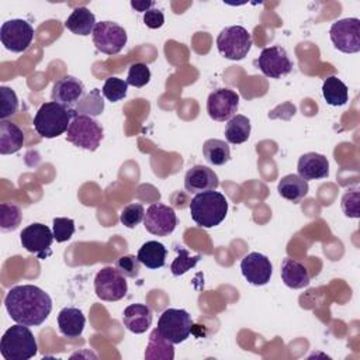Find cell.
I'll list each match as a JSON object with an SVG mask.
<instances>
[{
    "mask_svg": "<svg viewBox=\"0 0 360 360\" xmlns=\"http://www.w3.org/2000/svg\"><path fill=\"white\" fill-rule=\"evenodd\" d=\"M4 305L13 321L27 326L44 323L52 311L48 292L32 284L11 287L6 294Z\"/></svg>",
    "mask_w": 360,
    "mask_h": 360,
    "instance_id": "1",
    "label": "cell"
},
{
    "mask_svg": "<svg viewBox=\"0 0 360 360\" xmlns=\"http://www.w3.org/2000/svg\"><path fill=\"white\" fill-rule=\"evenodd\" d=\"M228 212V201L224 194L215 190L197 193L190 202L193 221L202 228L219 225Z\"/></svg>",
    "mask_w": 360,
    "mask_h": 360,
    "instance_id": "2",
    "label": "cell"
},
{
    "mask_svg": "<svg viewBox=\"0 0 360 360\" xmlns=\"http://www.w3.org/2000/svg\"><path fill=\"white\" fill-rule=\"evenodd\" d=\"M75 114V110H69L55 101L44 103L34 117V128L42 138H56L68 131Z\"/></svg>",
    "mask_w": 360,
    "mask_h": 360,
    "instance_id": "3",
    "label": "cell"
},
{
    "mask_svg": "<svg viewBox=\"0 0 360 360\" xmlns=\"http://www.w3.org/2000/svg\"><path fill=\"white\" fill-rule=\"evenodd\" d=\"M0 352L6 360H28L38 352L35 336L27 325H13L1 336Z\"/></svg>",
    "mask_w": 360,
    "mask_h": 360,
    "instance_id": "4",
    "label": "cell"
},
{
    "mask_svg": "<svg viewBox=\"0 0 360 360\" xmlns=\"http://www.w3.org/2000/svg\"><path fill=\"white\" fill-rule=\"evenodd\" d=\"M101 125L89 115L75 114L66 131V139L77 148L86 150H96L103 139Z\"/></svg>",
    "mask_w": 360,
    "mask_h": 360,
    "instance_id": "5",
    "label": "cell"
},
{
    "mask_svg": "<svg viewBox=\"0 0 360 360\" xmlns=\"http://www.w3.org/2000/svg\"><path fill=\"white\" fill-rule=\"evenodd\" d=\"M217 48L224 58L240 60L252 48V35L242 25L225 27L217 37Z\"/></svg>",
    "mask_w": 360,
    "mask_h": 360,
    "instance_id": "6",
    "label": "cell"
},
{
    "mask_svg": "<svg viewBox=\"0 0 360 360\" xmlns=\"http://www.w3.org/2000/svg\"><path fill=\"white\" fill-rule=\"evenodd\" d=\"M156 329L166 340L177 345L190 336L193 329V319L186 309L167 308L159 316Z\"/></svg>",
    "mask_w": 360,
    "mask_h": 360,
    "instance_id": "7",
    "label": "cell"
},
{
    "mask_svg": "<svg viewBox=\"0 0 360 360\" xmlns=\"http://www.w3.org/2000/svg\"><path fill=\"white\" fill-rule=\"evenodd\" d=\"M93 44L105 55H117L127 44V31L114 21H100L93 30Z\"/></svg>",
    "mask_w": 360,
    "mask_h": 360,
    "instance_id": "8",
    "label": "cell"
},
{
    "mask_svg": "<svg viewBox=\"0 0 360 360\" xmlns=\"http://www.w3.org/2000/svg\"><path fill=\"white\" fill-rule=\"evenodd\" d=\"M94 291L103 301H120L127 295L128 284L125 277L115 267L107 266L96 274Z\"/></svg>",
    "mask_w": 360,
    "mask_h": 360,
    "instance_id": "9",
    "label": "cell"
},
{
    "mask_svg": "<svg viewBox=\"0 0 360 360\" xmlns=\"http://www.w3.org/2000/svg\"><path fill=\"white\" fill-rule=\"evenodd\" d=\"M34 38L32 25L21 18H13L1 24L0 39L6 49L20 53L27 51Z\"/></svg>",
    "mask_w": 360,
    "mask_h": 360,
    "instance_id": "10",
    "label": "cell"
},
{
    "mask_svg": "<svg viewBox=\"0 0 360 360\" xmlns=\"http://www.w3.org/2000/svg\"><path fill=\"white\" fill-rule=\"evenodd\" d=\"M330 41L335 48L345 53H356L360 51V20L359 18H342L332 24Z\"/></svg>",
    "mask_w": 360,
    "mask_h": 360,
    "instance_id": "11",
    "label": "cell"
},
{
    "mask_svg": "<svg viewBox=\"0 0 360 360\" xmlns=\"http://www.w3.org/2000/svg\"><path fill=\"white\" fill-rule=\"evenodd\" d=\"M20 240L22 248L38 256L39 259H46L52 255L51 245L55 240L52 231L39 222H34L25 226L20 233Z\"/></svg>",
    "mask_w": 360,
    "mask_h": 360,
    "instance_id": "12",
    "label": "cell"
},
{
    "mask_svg": "<svg viewBox=\"0 0 360 360\" xmlns=\"http://www.w3.org/2000/svg\"><path fill=\"white\" fill-rule=\"evenodd\" d=\"M255 65L270 79H280L292 70V62L290 60L287 51L278 45L264 48L260 52V56L255 60Z\"/></svg>",
    "mask_w": 360,
    "mask_h": 360,
    "instance_id": "13",
    "label": "cell"
},
{
    "mask_svg": "<svg viewBox=\"0 0 360 360\" xmlns=\"http://www.w3.org/2000/svg\"><path fill=\"white\" fill-rule=\"evenodd\" d=\"M177 225V215L174 210L162 202H153L148 207L143 217L145 229L156 236L170 235Z\"/></svg>",
    "mask_w": 360,
    "mask_h": 360,
    "instance_id": "14",
    "label": "cell"
},
{
    "mask_svg": "<svg viewBox=\"0 0 360 360\" xmlns=\"http://www.w3.org/2000/svg\"><path fill=\"white\" fill-rule=\"evenodd\" d=\"M239 105V94L231 89H218L208 96L207 112L215 121L231 120Z\"/></svg>",
    "mask_w": 360,
    "mask_h": 360,
    "instance_id": "15",
    "label": "cell"
},
{
    "mask_svg": "<svg viewBox=\"0 0 360 360\" xmlns=\"http://www.w3.org/2000/svg\"><path fill=\"white\" fill-rule=\"evenodd\" d=\"M240 271L248 283L253 285H264L273 274L270 259L259 252H250L240 260Z\"/></svg>",
    "mask_w": 360,
    "mask_h": 360,
    "instance_id": "16",
    "label": "cell"
},
{
    "mask_svg": "<svg viewBox=\"0 0 360 360\" xmlns=\"http://www.w3.org/2000/svg\"><path fill=\"white\" fill-rule=\"evenodd\" d=\"M84 96V84L75 76H63L53 83L51 98L52 101L73 110Z\"/></svg>",
    "mask_w": 360,
    "mask_h": 360,
    "instance_id": "17",
    "label": "cell"
},
{
    "mask_svg": "<svg viewBox=\"0 0 360 360\" xmlns=\"http://www.w3.org/2000/svg\"><path fill=\"white\" fill-rule=\"evenodd\" d=\"M218 186V176L208 166L195 165L186 172L184 188L187 193H202L208 190H217Z\"/></svg>",
    "mask_w": 360,
    "mask_h": 360,
    "instance_id": "18",
    "label": "cell"
},
{
    "mask_svg": "<svg viewBox=\"0 0 360 360\" xmlns=\"http://www.w3.org/2000/svg\"><path fill=\"white\" fill-rule=\"evenodd\" d=\"M297 172H298V176L307 181L325 179L329 176V162L326 156L321 153L308 152L300 156Z\"/></svg>",
    "mask_w": 360,
    "mask_h": 360,
    "instance_id": "19",
    "label": "cell"
},
{
    "mask_svg": "<svg viewBox=\"0 0 360 360\" xmlns=\"http://www.w3.org/2000/svg\"><path fill=\"white\" fill-rule=\"evenodd\" d=\"M152 309L145 304H131L124 309L122 322L132 333H143L152 325Z\"/></svg>",
    "mask_w": 360,
    "mask_h": 360,
    "instance_id": "20",
    "label": "cell"
},
{
    "mask_svg": "<svg viewBox=\"0 0 360 360\" xmlns=\"http://www.w3.org/2000/svg\"><path fill=\"white\" fill-rule=\"evenodd\" d=\"M281 280L283 283L294 290L298 288H304L309 284L311 281V276L309 271L307 270V267L290 257H284L281 262Z\"/></svg>",
    "mask_w": 360,
    "mask_h": 360,
    "instance_id": "21",
    "label": "cell"
},
{
    "mask_svg": "<svg viewBox=\"0 0 360 360\" xmlns=\"http://www.w3.org/2000/svg\"><path fill=\"white\" fill-rule=\"evenodd\" d=\"M86 325V318L79 308L66 307L58 314V326L63 336L79 338L83 333Z\"/></svg>",
    "mask_w": 360,
    "mask_h": 360,
    "instance_id": "22",
    "label": "cell"
},
{
    "mask_svg": "<svg viewBox=\"0 0 360 360\" xmlns=\"http://www.w3.org/2000/svg\"><path fill=\"white\" fill-rule=\"evenodd\" d=\"M24 132L10 121H0V153L11 155L24 146Z\"/></svg>",
    "mask_w": 360,
    "mask_h": 360,
    "instance_id": "23",
    "label": "cell"
},
{
    "mask_svg": "<svg viewBox=\"0 0 360 360\" xmlns=\"http://www.w3.org/2000/svg\"><path fill=\"white\" fill-rule=\"evenodd\" d=\"M308 190H309L308 181L300 177L298 174H287L281 177L277 186L278 194L294 204L300 202L308 194Z\"/></svg>",
    "mask_w": 360,
    "mask_h": 360,
    "instance_id": "24",
    "label": "cell"
},
{
    "mask_svg": "<svg viewBox=\"0 0 360 360\" xmlns=\"http://www.w3.org/2000/svg\"><path fill=\"white\" fill-rule=\"evenodd\" d=\"M96 17L87 7H77L66 18L65 27L76 35H90L96 27Z\"/></svg>",
    "mask_w": 360,
    "mask_h": 360,
    "instance_id": "25",
    "label": "cell"
},
{
    "mask_svg": "<svg viewBox=\"0 0 360 360\" xmlns=\"http://www.w3.org/2000/svg\"><path fill=\"white\" fill-rule=\"evenodd\" d=\"M167 249L163 243L158 240H148L145 242L138 250V259L141 264L148 269H160L165 266Z\"/></svg>",
    "mask_w": 360,
    "mask_h": 360,
    "instance_id": "26",
    "label": "cell"
},
{
    "mask_svg": "<svg viewBox=\"0 0 360 360\" xmlns=\"http://www.w3.org/2000/svg\"><path fill=\"white\" fill-rule=\"evenodd\" d=\"M322 96L329 105H343L349 100L347 86L338 76H329L322 84Z\"/></svg>",
    "mask_w": 360,
    "mask_h": 360,
    "instance_id": "27",
    "label": "cell"
},
{
    "mask_svg": "<svg viewBox=\"0 0 360 360\" xmlns=\"http://www.w3.org/2000/svg\"><path fill=\"white\" fill-rule=\"evenodd\" d=\"M250 136V121L242 114H235L225 127V138L229 143L239 145L249 139Z\"/></svg>",
    "mask_w": 360,
    "mask_h": 360,
    "instance_id": "28",
    "label": "cell"
},
{
    "mask_svg": "<svg viewBox=\"0 0 360 360\" xmlns=\"http://www.w3.org/2000/svg\"><path fill=\"white\" fill-rule=\"evenodd\" d=\"M145 357L149 360H155V359H163V360H173L174 357V347L173 343H170L169 340H166L159 332L158 329H155L150 336H149V342L146 346V352H145Z\"/></svg>",
    "mask_w": 360,
    "mask_h": 360,
    "instance_id": "29",
    "label": "cell"
},
{
    "mask_svg": "<svg viewBox=\"0 0 360 360\" xmlns=\"http://www.w3.org/2000/svg\"><path fill=\"white\" fill-rule=\"evenodd\" d=\"M202 155L208 163L214 166H222L231 159V149L225 141L211 138L204 142Z\"/></svg>",
    "mask_w": 360,
    "mask_h": 360,
    "instance_id": "30",
    "label": "cell"
},
{
    "mask_svg": "<svg viewBox=\"0 0 360 360\" xmlns=\"http://www.w3.org/2000/svg\"><path fill=\"white\" fill-rule=\"evenodd\" d=\"M76 114L96 117L100 115L104 110V100L101 97V91L98 89H93L90 93L84 94L77 105L73 108Z\"/></svg>",
    "mask_w": 360,
    "mask_h": 360,
    "instance_id": "31",
    "label": "cell"
},
{
    "mask_svg": "<svg viewBox=\"0 0 360 360\" xmlns=\"http://www.w3.org/2000/svg\"><path fill=\"white\" fill-rule=\"evenodd\" d=\"M174 250L177 252V256L176 259L173 260L172 266H170V270H172V274L173 276H183L184 273H187L188 270L194 269L195 264L200 262L201 256L200 255H195V256H191L190 252L186 249V248H181V246H177L174 248Z\"/></svg>",
    "mask_w": 360,
    "mask_h": 360,
    "instance_id": "32",
    "label": "cell"
},
{
    "mask_svg": "<svg viewBox=\"0 0 360 360\" xmlns=\"http://www.w3.org/2000/svg\"><path fill=\"white\" fill-rule=\"evenodd\" d=\"M21 222V210L15 204H0V228L4 232L15 231Z\"/></svg>",
    "mask_w": 360,
    "mask_h": 360,
    "instance_id": "33",
    "label": "cell"
},
{
    "mask_svg": "<svg viewBox=\"0 0 360 360\" xmlns=\"http://www.w3.org/2000/svg\"><path fill=\"white\" fill-rule=\"evenodd\" d=\"M127 90H128L127 80H122L120 77H108L104 82L101 93L108 101L115 103L122 100L127 96Z\"/></svg>",
    "mask_w": 360,
    "mask_h": 360,
    "instance_id": "34",
    "label": "cell"
},
{
    "mask_svg": "<svg viewBox=\"0 0 360 360\" xmlns=\"http://www.w3.org/2000/svg\"><path fill=\"white\" fill-rule=\"evenodd\" d=\"M52 233L58 243L69 240L75 233V221L72 218H65V217L53 218Z\"/></svg>",
    "mask_w": 360,
    "mask_h": 360,
    "instance_id": "35",
    "label": "cell"
},
{
    "mask_svg": "<svg viewBox=\"0 0 360 360\" xmlns=\"http://www.w3.org/2000/svg\"><path fill=\"white\" fill-rule=\"evenodd\" d=\"M150 80V70L149 66L141 62L132 63L128 69V76H127V83L134 87H143L148 84Z\"/></svg>",
    "mask_w": 360,
    "mask_h": 360,
    "instance_id": "36",
    "label": "cell"
},
{
    "mask_svg": "<svg viewBox=\"0 0 360 360\" xmlns=\"http://www.w3.org/2000/svg\"><path fill=\"white\" fill-rule=\"evenodd\" d=\"M0 97H1V107H0V118L1 121L14 115L18 110V98L14 90L10 87L1 86L0 87Z\"/></svg>",
    "mask_w": 360,
    "mask_h": 360,
    "instance_id": "37",
    "label": "cell"
},
{
    "mask_svg": "<svg viewBox=\"0 0 360 360\" xmlns=\"http://www.w3.org/2000/svg\"><path fill=\"white\" fill-rule=\"evenodd\" d=\"M145 217V208L142 204H129L127 205L121 214H120V221L124 226L127 228H135L141 221H143Z\"/></svg>",
    "mask_w": 360,
    "mask_h": 360,
    "instance_id": "38",
    "label": "cell"
},
{
    "mask_svg": "<svg viewBox=\"0 0 360 360\" xmlns=\"http://www.w3.org/2000/svg\"><path fill=\"white\" fill-rule=\"evenodd\" d=\"M115 269L124 276L129 278H135L139 274L141 270V262L138 256L134 255H125L117 259L115 262Z\"/></svg>",
    "mask_w": 360,
    "mask_h": 360,
    "instance_id": "39",
    "label": "cell"
},
{
    "mask_svg": "<svg viewBox=\"0 0 360 360\" xmlns=\"http://www.w3.org/2000/svg\"><path fill=\"white\" fill-rule=\"evenodd\" d=\"M342 210L346 217L359 218V191L347 190L342 197Z\"/></svg>",
    "mask_w": 360,
    "mask_h": 360,
    "instance_id": "40",
    "label": "cell"
},
{
    "mask_svg": "<svg viewBox=\"0 0 360 360\" xmlns=\"http://www.w3.org/2000/svg\"><path fill=\"white\" fill-rule=\"evenodd\" d=\"M143 22L148 28L156 30L160 28L165 22V15L162 13V10L159 8H150L146 13H143Z\"/></svg>",
    "mask_w": 360,
    "mask_h": 360,
    "instance_id": "41",
    "label": "cell"
},
{
    "mask_svg": "<svg viewBox=\"0 0 360 360\" xmlns=\"http://www.w3.org/2000/svg\"><path fill=\"white\" fill-rule=\"evenodd\" d=\"M153 4H155L153 1H131V7L141 13H146L148 10L152 8Z\"/></svg>",
    "mask_w": 360,
    "mask_h": 360,
    "instance_id": "42",
    "label": "cell"
}]
</instances>
